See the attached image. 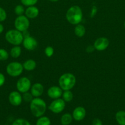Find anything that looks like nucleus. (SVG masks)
<instances>
[{
  "instance_id": "1",
  "label": "nucleus",
  "mask_w": 125,
  "mask_h": 125,
  "mask_svg": "<svg viewBox=\"0 0 125 125\" xmlns=\"http://www.w3.org/2000/svg\"><path fill=\"white\" fill-rule=\"evenodd\" d=\"M66 18L70 24L73 25L80 24L83 18L82 9L75 5L70 7L66 12Z\"/></svg>"
},
{
  "instance_id": "2",
  "label": "nucleus",
  "mask_w": 125,
  "mask_h": 125,
  "mask_svg": "<svg viewBox=\"0 0 125 125\" xmlns=\"http://www.w3.org/2000/svg\"><path fill=\"white\" fill-rule=\"evenodd\" d=\"M47 109V104L44 100L34 98L30 103V111L33 116L39 118L44 115Z\"/></svg>"
},
{
  "instance_id": "3",
  "label": "nucleus",
  "mask_w": 125,
  "mask_h": 125,
  "mask_svg": "<svg viewBox=\"0 0 125 125\" xmlns=\"http://www.w3.org/2000/svg\"><path fill=\"white\" fill-rule=\"evenodd\" d=\"M59 86L63 91L71 90L76 84V78L71 73H66L62 74L58 80Z\"/></svg>"
},
{
  "instance_id": "4",
  "label": "nucleus",
  "mask_w": 125,
  "mask_h": 125,
  "mask_svg": "<svg viewBox=\"0 0 125 125\" xmlns=\"http://www.w3.org/2000/svg\"><path fill=\"white\" fill-rule=\"evenodd\" d=\"M5 39L6 41L11 45L15 46L20 45L23 41V33L17 29H11L6 33Z\"/></svg>"
},
{
  "instance_id": "5",
  "label": "nucleus",
  "mask_w": 125,
  "mask_h": 125,
  "mask_svg": "<svg viewBox=\"0 0 125 125\" xmlns=\"http://www.w3.org/2000/svg\"><path fill=\"white\" fill-rule=\"evenodd\" d=\"M23 64L18 62H12L6 67V72L11 77L19 76L23 73Z\"/></svg>"
},
{
  "instance_id": "6",
  "label": "nucleus",
  "mask_w": 125,
  "mask_h": 125,
  "mask_svg": "<svg viewBox=\"0 0 125 125\" xmlns=\"http://www.w3.org/2000/svg\"><path fill=\"white\" fill-rule=\"evenodd\" d=\"M29 24L30 23H29V18H27L25 15H23L17 16V17L15 20V28L22 32L28 30L29 27Z\"/></svg>"
},
{
  "instance_id": "7",
  "label": "nucleus",
  "mask_w": 125,
  "mask_h": 125,
  "mask_svg": "<svg viewBox=\"0 0 125 125\" xmlns=\"http://www.w3.org/2000/svg\"><path fill=\"white\" fill-rule=\"evenodd\" d=\"M31 81L29 80V78L25 76L19 78L16 84L17 91L22 94L29 91L31 89Z\"/></svg>"
},
{
  "instance_id": "8",
  "label": "nucleus",
  "mask_w": 125,
  "mask_h": 125,
  "mask_svg": "<svg viewBox=\"0 0 125 125\" xmlns=\"http://www.w3.org/2000/svg\"><path fill=\"white\" fill-rule=\"evenodd\" d=\"M66 106V102L62 98L54 100L49 106V109L54 114H60L63 111Z\"/></svg>"
},
{
  "instance_id": "9",
  "label": "nucleus",
  "mask_w": 125,
  "mask_h": 125,
  "mask_svg": "<svg viewBox=\"0 0 125 125\" xmlns=\"http://www.w3.org/2000/svg\"><path fill=\"white\" fill-rule=\"evenodd\" d=\"M22 43L23 47L28 51H33L36 50L38 46V43L36 39L31 35L24 37Z\"/></svg>"
},
{
  "instance_id": "10",
  "label": "nucleus",
  "mask_w": 125,
  "mask_h": 125,
  "mask_svg": "<svg viewBox=\"0 0 125 125\" xmlns=\"http://www.w3.org/2000/svg\"><path fill=\"white\" fill-rule=\"evenodd\" d=\"M109 39L105 37H99L94 41L93 46L97 51H102L106 50L109 46Z\"/></svg>"
},
{
  "instance_id": "11",
  "label": "nucleus",
  "mask_w": 125,
  "mask_h": 125,
  "mask_svg": "<svg viewBox=\"0 0 125 125\" xmlns=\"http://www.w3.org/2000/svg\"><path fill=\"white\" fill-rule=\"evenodd\" d=\"M9 101L13 106H18L23 101L22 95L18 91H12L9 95Z\"/></svg>"
},
{
  "instance_id": "12",
  "label": "nucleus",
  "mask_w": 125,
  "mask_h": 125,
  "mask_svg": "<svg viewBox=\"0 0 125 125\" xmlns=\"http://www.w3.org/2000/svg\"><path fill=\"white\" fill-rule=\"evenodd\" d=\"M47 95L51 99L60 98L62 95V90L60 86H51L47 90Z\"/></svg>"
},
{
  "instance_id": "13",
  "label": "nucleus",
  "mask_w": 125,
  "mask_h": 125,
  "mask_svg": "<svg viewBox=\"0 0 125 125\" xmlns=\"http://www.w3.org/2000/svg\"><path fill=\"white\" fill-rule=\"evenodd\" d=\"M86 114H87V112L84 107L82 106H78L74 110L73 113H72V117L75 120L80 122L84 119L86 116Z\"/></svg>"
},
{
  "instance_id": "14",
  "label": "nucleus",
  "mask_w": 125,
  "mask_h": 125,
  "mask_svg": "<svg viewBox=\"0 0 125 125\" xmlns=\"http://www.w3.org/2000/svg\"><path fill=\"white\" fill-rule=\"evenodd\" d=\"M31 94L33 95L34 97L37 98L41 96L44 93V88L42 84L37 83L34 84L31 87Z\"/></svg>"
},
{
  "instance_id": "15",
  "label": "nucleus",
  "mask_w": 125,
  "mask_h": 125,
  "mask_svg": "<svg viewBox=\"0 0 125 125\" xmlns=\"http://www.w3.org/2000/svg\"><path fill=\"white\" fill-rule=\"evenodd\" d=\"M25 16L29 19H34L36 18L39 13V9L36 6H29L25 10Z\"/></svg>"
},
{
  "instance_id": "16",
  "label": "nucleus",
  "mask_w": 125,
  "mask_h": 125,
  "mask_svg": "<svg viewBox=\"0 0 125 125\" xmlns=\"http://www.w3.org/2000/svg\"><path fill=\"white\" fill-rule=\"evenodd\" d=\"M36 62L33 59H28L25 61L24 63H23V69L25 70L30 72V71L34 70L36 67Z\"/></svg>"
},
{
  "instance_id": "17",
  "label": "nucleus",
  "mask_w": 125,
  "mask_h": 125,
  "mask_svg": "<svg viewBox=\"0 0 125 125\" xmlns=\"http://www.w3.org/2000/svg\"><path fill=\"white\" fill-rule=\"evenodd\" d=\"M74 33L76 36H77L78 37H82L84 36L86 33L85 28L82 24H77V25H75V27Z\"/></svg>"
},
{
  "instance_id": "18",
  "label": "nucleus",
  "mask_w": 125,
  "mask_h": 125,
  "mask_svg": "<svg viewBox=\"0 0 125 125\" xmlns=\"http://www.w3.org/2000/svg\"><path fill=\"white\" fill-rule=\"evenodd\" d=\"M115 119L119 125H125V111H118L115 114Z\"/></svg>"
},
{
  "instance_id": "19",
  "label": "nucleus",
  "mask_w": 125,
  "mask_h": 125,
  "mask_svg": "<svg viewBox=\"0 0 125 125\" xmlns=\"http://www.w3.org/2000/svg\"><path fill=\"white\" fill-rule=\"evenodd\" d=\"M22 53V48L19 45H15L11 48L10 51V55L14 59H17L20 56Z\"/></svg>"
},
{
  "instance_id": "20",
  "label": "nucleus",
  "mask_w": 125,
  "mask_h": 125,
  "mask_svg": "<svg viewBox=\"0 0 125 125\" xmlns=\"http://www.w3.org/2000/svg\"><path fill=\"white\" fill-rule=\"evenodd\" d=\"M72 115L69 113H66L61 116V123L62 125H69L72 123Z\"/></svg>"
},
{
  "instance_id": "21",
  "label": "nucleus",
  "mask_w": 125,
  "mask_h": 125,
  "mask_svg": "<svg viewBox=\"0 0 125 125\" xmlns=\"http://www.w3.org/2000/svg\"><path fill=\"white\" fill-rule=\"evenodd\" d=\"M62 99L65 101V102H71L74 98L73 93L71 91V90H64L62 92Z\"/></svg>"
},
{
  "instance_id": "22",
  "label": "nucleus",
  "mask_w": 125,
  "mask_h": 125,
  "mask_svg": "<svg viewBox=\"0 0 125 125\" xmlns=\"http://www.w3.org/2000/svg\"><path fill=\"white\" fill-rule=\"evenodd\" d=\"M51 121L50 118L45 116H41L39 117L36 122V125H50Z\"/></svg>"
},
{
  "instance_id": "23",
  "label": "nucleus",
  "mask_w": 125,
  "mask_h": 125,
  "mask_svg": "<svg viewBox=\"0 0 125 125\" xmlns=\"http://www.w3.org/2000/svg\"><path fill=\"white\" fill-rule=\"evenodd\" d=\"M25 12V8L23 5H17L14 9V12L17 16L23 15Z\"/></svg>"
},
{
  "instance_id": "24",
  "label": "nucleus",
  "mask_w": 125,
  "mask_h": 125,
  "mask_svg": "<svg viewBox=\"0 0 125 125\" xmlns=\"http://www.w3.org/2000/svg\"><path fill=\"white\" fill-rule=\"evenodd\" d=\"M33 97L34 96H33L31 92H26L25 93H23V95H22V99H23V101L26 103H31V101L33 100Z\"/></svg>"
},
{
  "instance_id": "25",
  "label": "nucleus",
  "mask_w": 125,
  "mask_h": 125,
  "mask_svg": "<svg viewBox=\"0 0 125 125\" xmlns=\"http://www.w3.org/2000/svg\"><path fill=\"white\" fill-rule=\"evenodd\" d=\"M12 125H31L28 120L23 118H18L13 122Z\"/></svg>"
},
{
  "instance_id": "26",
  "label": "nucleus",
  "mask_w": 125,
  "mask_h": 125,
  "mask_svg": "<svg viewBox=\"0 0 125 125\" xmlns=\"http://www.w3.org/2000/svg\"><path fill=\"white\" fill-rule=\"evenodd\" d=\"M20 1L23 6L29 7V6H35L38 2V0H20Z\"/></svg>"
},
{
  "instance_id": "27",
  "label": "nucleus",
  "mask_w": 125,
  "mask_h": 125,
  "mask_svg": "<svg viewBox=\"0 0 125 125\" xmlns=\"http://www.w3.org/2000/svg\"><path fill=\"white\" fill-rule=\"evenodd\" d=\"M9 53L6 50L2 48H0V61H4L8 59Z\"/></svg>"
},
{
  "instance_id": "28",
  "label": "nucleus",
  "mask_w": 125,
  "mask_h": 125,
  "mask_svg": "<svg viewBox=\"0 0 125 125\" xmlns=\"http://www.w3.org/2000/svg\"><path fill=\"white\" fill-rule=\"evenodd\" d=\"M45 55H46L47 57H50L53 55L54 54V49L52 46H48L45 48Z\"/></svg>"
},
{
  "instance_id": "29",
  "label": "nucleus",
  "mask_w": 125,
  "mask_h": 125,
  "mask_svg": "<svg viewBox=\"0 0 125 125\" xmlns=\"http://www.w3.org/2000/svg\"><path fill=\"white\" fill-rule=\"evenodd\" d=\"M7 18V13H6V10L0 7V22H2L5 21Z\"/></svg>"
},
{
  "instance_id": "30",
  "label": "nucleus",
  "mask_w": 125,
  "mask_h": 125,
  "mask_svg": "<svg viewBox=\"0 0 125 125\" xmlns=\"http://www.w3.org/2000/svg\"><path fill=\"white\" fill-rule=\"evenodd\" d=\"M97 12H98V8L96 6H93L91 7V10L90 12V17L91 18H93L96 15Z\"/></svg>"
},
{
  "instance_id": "31",
  "label": "nucleus",
  "mask_w": 125,
  "mask_h": 125,
  "mask_svg": "<svg viewBox=\"0 0 125 125\" xmlns=\"http://www.w3.org/2000/svg\"><path fill=\"white\" fill-rule=\"evenodd\" d=\"M6 81V78L2 73H0V87L4 84Z\"/></svg>"
},
{
  "instance_id": "32",
  "label": "nucleus",
  "mask_w": 125,
  "mask_h": 125,
  "mask_svg": "<svg viewBox=\"0 0 125 125\" xmlns=\"http://www.w3.org/2000/svg\"><path fill=\"white\" fill-rule=\"evenodd\" d=\"M92 125H102V122L99 118H94L92 122Z\"/></svg>"
},
{
  "instance_id": "33",
  "label": "nucleus",
  "mask_w": 125,
  "mask_h": 125,
  "mask_svg": "<svg viewBox=\"0 0 125 125\" xmlns=\"http://www.w3.org/2000/svg\"><path fill=\"white\" fill-rule=\"evenodd\" d=\"M94 50H95V48H94L93 45H89L86 48V52H88V53H91Z\"/></svg>"
},
{
  "instance_id": "34",
  "label": "nucleus",
  "mask_w": 125,
  "mask_h": 125,
  "mask_svg": "<svg viewBox=\"0 0 125 125\" xmlns=\"http://www.w3.org/2000/svg\"><path fill=\"white\" fill-rule=\"evenodd\" d=\"M3 31H4V26L0 23V34L3 32Z\"/></svg>"
},
{
  "instance_id": "35",
  "label": "nucleus",
  "mask_w": 125,
  "mask_h": 125,
  "mask_svg": "<svg viewBox=\"0 0 125 125\" xmlns=\"http://www.w3.org/2000/svg\"><path fill=\"white\" fill-rule=\"evenodd\" d=\"M49 1H51V2H57L59 0H49Z\"/></svg>"
},
{
  "instance_id": "36",
  "label": "nucleus",
  "mask_w": 125,
  "mask_h": 125,
  "mask_svg": "<svg viewBox=\"0 0 125 125\" xmlns=\"http://www.w3.org/2000/svg\"><path fill=\"white\" fill-rule=\"evenodd\" d=\"M124 27H125V21L124 22Z\"/></svg>"
}]
</instances>
